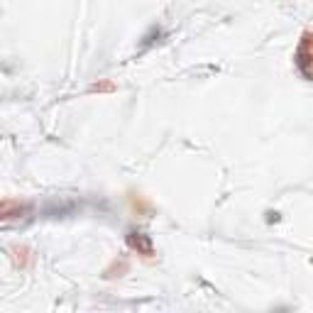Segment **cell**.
<instances>
[{
	"label": "cell",
	"instance_id": "1",
	"mask_svg": "<svg viewBox=\"0 0 313 313\" xmlns=\"http://www.w3.org/2000/svg\"><path fill=\"white\" fill-rule=\"evenodd\" d=\"M298 54H301V59H298V69H301V74L303 76H308V66H306V57H308V35H303V42H301V49H298Z\"/></svg>",
	"mask_w": 313,
	"mask_h": 313
}]
</instances>
